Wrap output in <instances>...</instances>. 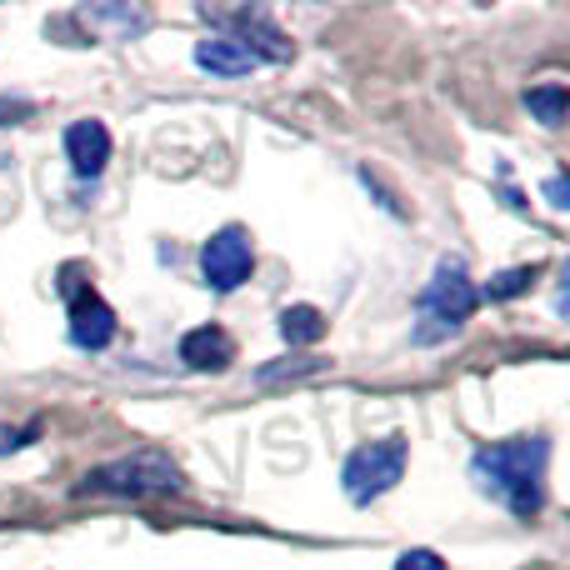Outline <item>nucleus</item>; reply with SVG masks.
I'll list each match as a JSON object with an SVG mask.
<instances>
[{
	"label": "nucleus",
	"mask_w": 570,
	"mask_h": 570,
	"mask_svg": "<svg viewBox=\"0 0 570 570\" xmlns=\"http://www.w3.org/2000/svg\"><path fill=\"white\" fill-rule=\"evenodd\" d=\"M546 196H551V206H556V210H566V206H570V200H566V180H561V176L546 180Z\"/></svg>",
	"instance_id": "a211bd4d"
},
{
	"label": "nucleus",
	"mask_w": 570,
	"mask_h": 570,
	"mask_svg": "<svg viewBox=\"0 0 570 570\" xmlns=\"http://www.w3.org/2000/svg\"><path fill=\"white\" fill-rule=\"evenodd\" d=\"M395 570H445V561L435 551H405L401 561H395Z\"/></svg>",
	"instance_id": "4468645a"
},
{
	"label": "nucleus",
	"mask_w": 570,
	"mask_h": 570,
	"mask_svg": "<svg viewBox=\"0 0 570 570\" xmlns=\"http://www.w3.org/2000/svg\"><path fill=\"white\" fill-rule=\"evenodd\" d=\"M180 361H186L190 371H226V365L236 361V341H230L220 325H200V331H190L186 341H180Z\"/></svg>",
	"instance_id": "9d476101"
},
{
	"label": "nucleus",
	"mask_w": 570,
	"mask_h": 570,
	"mask_svg": "<svg viewBox=\"0 0 570 570\" xmlns=\"http://www.w3.org/2000/svg\"><path fill=\"white\" fill-rule=\"evenodd\" d=\"M281 335L291 345H315L325 335V315L315 305H285L281 311Z\"/></svg>",
	"instance_id": "9b49d317"
},
{
	"label": "nucleus",
	"mask_w": 570,
	"mask_h": 570,
	"mask_svg": "<svg viewBox=\"0 0 570 570\" xmlns=\"http://www.w3.org/2000/svg\"><path fill=\"white\" fill-rule=\"evenodd\" d=\"M226 26H236V40L250 50L256 60H291L295 50H291V40L281 36L276 26H271L261 10H236V16H220Z\"/></svg>",
	"instance_id": "6e6552de"
},
{
	"label": "nucleus",
	"mask_w": 570,
	"mask_h": 570,
	"mask_svg": "<svg viewBox=\"0 0 570 570\" xmlns=\"http://www.w3.org/2000/svg\"><path fill=\"white\" fill-rule=\"evenodd\" d=\"M546 461H551L546 435H521V441L475 451L471 481L481 495H491V501H501L511 515L531 521V515H541V505H546Z\"/></svg>",
	"instance_id": "f257e3e1"
},
{
	"label": "nucleus",
	"mask_w": 570,
	"mask_h": 570,
	"mask_svg": "<svg viewBox=\"0 0 570 570\" xmlns=\"http://www.w3.org/2000/svg\"><path fill=\"white\" fill-rule=\"evenodd\" d=\"M66 160L76 176H100L110 160V130L100 120H76L66 130Z\"/></svg>",
	"instance_id": "0eeeda50"
},
{
	"label": "nucleus",
	"mask_w": 570,
	"mask_h": 570,
	"mask_svg": "<svg viewBox=\"0 0 570 570\" xmlns=\"http://www.w3.org/2000/svg\"><path fill=\"white\" fill-rule=\"evenodd\" d=\"M531 281H535V271H531V266L501 271V276H491L485 295H491V301H511V295H525V291H531Z\"/></svg>",
	"instance_id": "ddd939ff"
},
{
	"label": "nucleus",
	"mask_w": 570,
	"mask_h": 570,
	"mask_svg": "<svg viewBox=\"0 0 570 570\" xmlns=\"http://www.w3.org/2000/svg\"><path fill=\"white\" fill-rule=\"evenodd\" d=\"M30 435H36V431H16V425H0V455L20 451V445H26Z\"/></svg>",
	"instance_id": "2eb2a0df"
},
{
	"label": "nucleus",
	"mask_w": 570,
	"mask_h": 570,
	"mask_svg": "<svg viewBox=\"0 0 570 570\" xmlns=\"http://www.w3.org/2000/svg\"><path fill=\"white\" fill-rule=\"evenodd\" d=\"M475 301H481V291L471 285V276H465L461 261H441L435 266L431 285L421 291V325H415V345H435L445 341V335L461 331V321H471Z\"/></svg>",
	"instance_id": "f03ea898"
},
{
	"label": "nucleus",
	"mask_w": 570,
	"mask_h": 570,
	"mask_svg": "<svg viewBox=\"0 0 570 570\" xmlns=\"http://www.w3.org/2000/svg\"><path fill=\"white\" fill-rule=\"evenodd\" d=\"M525 106H531V116L541 120V126H561L566 106H570V90L561 86V80H551V86H531L525 90Z\"/></svg>",
	"instance_id": "f8f14e48"
},
{
	"label": "nucleus",
	"mask_w": 570,
	"mask_h": 570,
	"mask_svg": "<svg viewBox=\"0 0 570 570\" xmlns=\"http://www.w3.org/2000/svg\"><path fill=\"white\" fill-rule=\"evenodd\" d=\"M250 266H256V250H250V236L240 226L216 230V236L200 246V276H206V285L220 295L236 291V285L250 276Z\"/></svg>",
	"instance_id": "39448f33"
},
{
	"label": "nucleus",
	"mask_w": 570,
	"mask_h": 570,
	"mask_svg": "<svg viewBox=\"0 0 570 570\" xmlns=\"http://www.w3.org/2000/svg\"><path fill=\"white\" fill-rule=\"evenodd\" d=\"M80 491H110V495H150V491H180V471L170 455L160 451H136L126 461L96 465Z\"/></svg>",
	"instance_id": "20e7f679"
},
{
	"label": "nucleus",
	"mask_w": 570,
	"mask_h": 570,
	"mask_svg": "<svg viewBox=\"0 0 570 570\" xmlns=\"http://www.w3.org/2000/svg\"><path fill=\"white\" fill-rule=\"evenodd\" d=\"M70 295V345L80 351H106L116 341V311L100 301L90 285H66Z\"/></svg>",
	"instance_id": "423d86ee"
},
{
	"label": "nucleus",
	"mask_w": 570,
	"mask_h": 570,
	"mask_svg": "<svg viewBox=\"0 0 570 570\" xmlns=\"http://www.w3.org/2000/svg\"><path fill=\"white\" fill-rule=\"evenodd\" d=\"M405 455H411L405 435H381V441L361 445V451L345 461V471H341L345 495H351L355 505H371L375 495H385L405 475Z\"/></svg>",
	"instance_id": "7ed1b4c3"
},
{
	"label": "nucleus",
	"mask_w": 570,
	"mask_h": 570,
	"mask_svg": "<svg viewBox=\"0 0 570 570\" xmlns=\"http://www.w3.org/2000/svg\"><path fill=\"white\" fill-rule=\"evenodd\" d=\"M315 371H325V365L321 361H311V365H291V381H295V375H315ZM261 381H281V371H261Z\"/></svg>",
	"instance_id": "f3484780"
},
{
	"label": "nucleus",
	"mask_w": 570,
	"mask_h": 570,
	"mask_svg": "<svg viewBox=\"0 0 570 570\" xmlns=\"http://www.w3.org/2000/svg\"><path fill=\"white\" fill-rule=\"evenodd\" d=\"M16 116H30V100H10V96H0V126H6V120H16Z\"/></svg>",
	"instance_id": "dca6fc26"
},
{
	"label": "nucleus",
	"mask_w": 570,
	"mask_h": 570,
	"mask_svg": "<svg viewBox=\"0 0 570 570\" xmlns=\"http://www.w3.org/2000/svg\"><path fill=\"white\" fill-rule=\"evenodd\" d=\"M196 66L220 80H236V76H250L261 60L250 56L236 36H206V40H196Z\"/></svg>",
	"instance_id": "1a4fd4ad"
}]
</instances>
